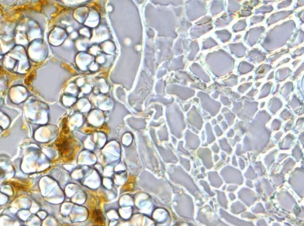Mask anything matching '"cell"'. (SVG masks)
Masks as SVG:
<instances>
[{
	"instance_id": "obj_2",
	"label": "cell",
	"mask_w": 304,
	"mask_h": 226,
	"mask_svg": "<svg viewBox=\"0 0 304 226\" xmlns=\"http://www.w3.org/2000/svg\"><path fill=\"white\" fill-rule=\"evenodd\" d=\"M93 224L96 226H105V219L102 212L99 209H95L92 211L90 216Z\"/></svg>"
},
{
	"instance_id": "obj_4",
	"label": "cell",
	"mask_w": 304,
	"mask_h": 226,
	"mask_svg": "<svg viewBox=\"0 0 304 226\" xmlns=\"http://www.w3.org/2000/svg\"><path fill=\"white\" fill-rule=\"evenodd\" d=\"M66 226H70V225H66Z\"/></svg>"
},
{
	"instance_id": "obj_1",
	"label": "cell",
	"mask_w": 304,
	"mask_h": 226,
	"mask_svg": "<svg viewBox=\"0 0 304 226\" xmlns=\"http://www.w3.org/2000/svg\"><path fill=\"white\" fill-rule=\"evenodd\" d=\"M55 146L61 157L67 160L73 157L77 147L74 140L66 136H60L55 143Z\"/></svg>"
},
{
	"instance_id": "obj_3",
	"label": "cell",
	"mask_w": 304,
	"mask_h": 226,
	"mask_svg": "<svg viewBox=\"0 0 304 226\" xmlns=\"http://www.w3.org/2000/svg\"><path fill=\"white\" fill-rule=\"evenodd\" d=\"M13 185H14V186L17 188V189H25V187L22 185L21 184H19L18 183H15V182H12Z\"/></svg>"
}]
</instances>
